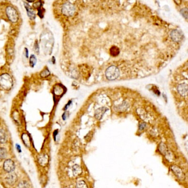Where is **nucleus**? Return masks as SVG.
Listing matches in <instances>:
<instances>
[{
	"label": "nucleus",
	"instance_id": "9d476101",
	"mask_svg": "<svg viewBox=\"0 0 188 188\" xmlns=\"http://www.w3.org/2000/svg\"><path fill=\"white\" fill-rule=\"evenodd\" d=\"M17 175L15 173H11L8 174L5 178V181L6 183L10 185H14L17 181Z\"/></svg>",
	"mask_w": 188,
	"mask_h": 188
},
{
	"label": "nucleus",
	"instance_id": "39448f33",
	"mask_svg": "<svg viewBox=\"0 0 188 188\" xmlns=\"http://www.w3.org/2000/svg\"><path fill=\"white\" fill-rule=\"evenodd\" d=\"M177 92L178 94H179L181 97L187 98L188 94V82L186 81L185 82H182L181 84H179L177 87Z\"/></svg>",
	"mask_w": 188,
	"mask_h": 188
},
{
	"label": "nucleus",
	"instance_id": "4468645a",
	"mask_svg": "<svg viewBox=\"0 0 188 188\" xmlns=\"http://www.w3.org/2000/svg\"><path fill=\"white\" fill-rule=\"evenodd\" d=\"M37 57L35 56V55L32 54L30 56V59H29V65H30L31 67H34L35 65L37 64Z\"/></svg>",
	"mask_w": 188,
	"mask_h": 188
},
{
	"label": "nucleus",
	"instance_id": "393cba45",
	"mask_svg": "<svg viewBox=\"0 0 188 188\" xmlns=\"http://www.w3.org/2000/svg\"><path fill=\"white\" fill-rule=\"evenodd\" d=\"M57 134H58V130H56L54 132V133H53V135H54L55 140L56 139V136L57 135Z\"/></svg>",
	"mask_w": 188,
	"mask_h": 188
},
{
	"label": "nucleus",
	"instance_id": "7ed1b4c3",
	"mask_svg": "<svg viewBox=\"0 0 188 188\" xmlns=\"http://www.w3.org/2000/svg\"><path fill=\"white\" fill-rule=\"evenodd\" d=\"M76 10V8L75 5H73V4L70 3L69 2H66V3L63 4L61 8L63 14L67 17L72 16L73 14L75 13Z\"/></svg>",
	"mask_w": 188,
	"mask_h": 188
},
{
	"label": "nucleus",
	"instance_id": "ddd939ff",
	"mask_svg": "<svg viewBox=\"0 0 188 188\" xmlns=\"http://www.w3.org/2000/svg\"><path fill=\"white\" fill-rule=\"evenodd\" d=\"M7 140V135L3 129L0 130V143H4Z\"/></svg>",
	"mask_w": 188,
	"mask_h": 188
},
{
	"label": "nucleus",
	"instance_id": "a211bd4d",
	"mask_svg": "<svg viewBox=\"0 0 188 188\" xmlns=\"http://www.w3.org/2000/svg\"><path fill=\"white\" fill-rule=\"evenodd\" d=\"M159 150L160 151L161 153L163 154H166L167 152V147L166 146V145L163 143L160 144V146L159 147Z\"/></svg>",
	"mask_w": 188,
	"mask_h": 188
},
{
	"label": "nucleus",
	"instance_id": "20e7f679",
	"mask_svg": "<svg viewBox=\"0 0 188 188\" xmlns=\"http://www.w3.org/2000/svg\"><path fill=\"white\" fill-rule=\"evenodd\" d=\"M6 13L8 19L12 23H17L19 19V15L17 10L14 7L8 6L6 10Z\"/></svg>",
	"mask_w": 188,
	"mask_h": 188
},
{
	"label": "nucleus",
	"instance_id": "4be33fe9",
	"mask_svg": "<svg viewBox=\"0 0 188 188\" xmlns=\"http://www.w3.org/2000/svg\"><path fill=\"white\" fill-rule=\"evenodd\" d=\"M44 10H43V8H42V7L38 10V15L39 16V17L41 18L44 17Z\"/></svg>",
	"mask_w": 188,
	"mask_h": 188
},
{
	"label": "nucleus",
	"instance_id": "0eeeda50",
	"mask_svg": "<svg viewBox=\"0 0 188 188\" xmlns=\"http://www.w3.org/2000/svg\"><path fill=\"white\" fill-rule=\"evenodd\" d=\"M171 38L174 42H179L183 38V34L181 31L173 30L171 32Z\"/></svg>",
	"mask_w": 188,
	"mask_h": 188
},
{
	"label": "nucleus",
	"instance_id": "bb28decb",
	"mask_svg": "<svg viewBox=\"0 0 188 188\" xmlns=\"http://www.w3.org/2000/svg\"><path fill=\"white\" fill-rule=\"evenodd\" d=\"M52 61L53 63H55V57H52Z\"/></svg>",
	"mask_w": 188,
	"mask_h": 188
},
{
	"label": "nucleus",
	"instance_id": "dca6fc26",
	"mask_svg": "<svg viewBox=\"0 0 188 188\" xmlns=\"http://www.w3.org/2000/svg\"><path fill=\"white\" fill-rule=\"evenodd\" d=\"M40 75V76L43 78H46V77L49 76V75H50V70H49L48 68L46 67L44 70L42 71Z\"/></svg>",
	"mask_w": 188,
	"mask_h": 188
},
{
	"label": "nucleus",
	"instance_id": "aec40b11",
	"mask_svg": "<svg viewBox=\"0 0 188 188\" xmlns=\"http://www.w3.org/2000/svg\"><path fill=\"white\" fill-rule=\"evenodd\" d=\"M42 6H43V2L41 1H37L35 2L34 4H33V6L35 8H37V10H38L39 8H42Z\"/></svg>",
	"mask_w": 188,
	"mask_h": 188
},
{
	"label": "nucleus",
	"instance_id": "2eb2a0df",
	"mask_svg": "<svg viewBox=\"0 0 188 188\" xmlns=\"http://www.w3.org/2000/svg\"><path fill=\"white\" fill-rule=\"evenodd\" d=\"M7 156V152L6 149L4 147H0V159H5Z\"/></svg>",
	"mask_w": 188,
	"mask_h": 188
},
{
	"label": "nucleus",
	"instance_id": "f3484780",
	"mask_svg": "<svg viewBox=\"0 0 188 188\" xmlns=\"http://www.w3.org/2000/svg\"><path fill=\"white\" fill-rule=\"evenodd\" d=\"M76 188H88L87 184L84 181H80L77 183Z\"/></svg>",
	"mask_w": 188,
	"mask_h": 188
},
{
	"label": "nucleus",
	"instance_id": "a878e982",
	"mask_svg": "<svg viewBox=\"0 0 188 188\" xmlns=\"http://www.w3.org/2000/svg\"><path fill=\"white\" fill-rule=\"evenodd\" d=\"M17 148L18 151L19 152H21V147L19 146V145H17Z\"/></svg>",
	"mask_w": 188,
	"mask_h": 188
},
{
	"label": "nucleus",
	"instance_id": "1a4fd4ad",
	"mask_svg": "<svg viewBox=\"0 0 188 188\" xmlns=\"http://www.w3.org/2000/svg\"><path fill=\"white\" fill-rule=\"evenodd\" d=\"M24 4H25V10H26L27 15H28L29 18L31 20L35 19V17H36L35 12L33 10V8L31 7L29 4H28L27 2H24Z\"/></svg>",
	"mask_w": 188,
	"mask_h": 188
},
{
	"label": "nucleus",
	"instance_id": "6ab92c4d",
	"mask_svg": "<svg viewBox=\"0 0 188 188\" xmlns=\"http://www.w3.org/2000/svg\"><path fill=\"white\" fill-rule=\"evenodd\" d=\"M29 185L26 181H23L19 183L18 185V188H28Z\"/></svg>",
	"mask_w": 188,
	"mask_h": 188
},
{
	"label": "nucleus",
	"instance_id": "f03ea898",
	"mask_svg": "<svg viewBox=\"0 0 188 188\" xmlns=\"http://www.w3.org/2000/svg\"><path fill=\"white\" fill-rule=\"evenodd\" d=\"M120 75V72L118 67L114 65L109 66L105 72V75L107 79L109 81L115 80L118 79Z\"/></svg>",
	"mask_w": 188,
	"mask_h": 188
},
{
	"label": "nucleus",
	"instance_id": "9b49d317",
	"mask_svg": "<svg viewBox=\"0 0 188 188\" xmlns=\"http://www.w3.org/2000/svg\"><path fill=\"white\" fill-rule=\"evenodd\" d=\"M108 110V109L105 107L98 108L95 112V117L98 120H101L104 115L105 113Z\"/></svg>",
	"mask_w": 188,
	"mask_h": 188
},
{
	"label": "nucleus",
	"instance_id": "f257e3e1",
	"mask_svg": "<svg viewBox=\"0 0 188 188\" xmlns=\"http://www.w3.org/2000/svg\"><path fill=\"white\" fill-rule=\"evenodd\" d=\"M13 81L12 77L8 73L0 75V86L6 90H9L13 86Z\"/></svg>",
	"mask_w": 188,
	"mask_h": 188
},
{
	"label": "nucleus",
	"instance_id": "423d86ee",
	"mask_svg": "<svg viewBox=\"0 0 188 188\" xmlns=\"http://www.w3.org/2000/svg\"><path fill=\"white\" fill-rule=\"evenodd\" d=\"M171 170L173 172L174 175L179 179L183 181L185 179L184 173H183V171L181 170L180 168L177 166H171Z\"/></svg>",
	"mask_w": 188,
	"mask_h": 188
},
{
	"label": "nucleus",
	"instance_id": "f8f14e48",
	"mask_svg": "<svg viewBox=\"0 0 188 188\" xmlns=\"http://www.w3.org/2000/svg\"><path fill=\"white\" fill-rule=\"evenodd\" d=\"M72 171H73V174L75 176H77V175H80L82 173V168L78 164H75V165L73 166V167H72Z\"/></svg>",
	"mask_w": 188,
	"mask_h": 188
},
{
	"label": "nucleus",
	"instance_id": "b1692460",
	"mask_svg": "<svg viewBox=\"0 0 188 188\" xmlns=\"http://www.w3.org/2000/svg\"><path fill=\"white\" fill-rule=\"evenodd\" d=\"M25 57H26V58H27V59H28V57H29V54H28V52H29V51H28V50L27 48H25Z\"/></svg>",
	"mask_w": 188,
	"mask_h": 188
},
{
	"label": "nucleus",
	"instance_id": "6e6552de",
	"mask_svg": "<svg viewBox=\"0 0 188 188\" xmlns=\"http://www.w3.org/2000/svg\"><path fill=\"white\" fill-rule=\"evenodd\" d=\"M4 171L8 173H10L12 172L15 169V164L14 162L10 159L5 160L4 163Z\"/></svg>",
	"mask_w": 188,
	"mask_h": 188
},
{
	"label": "nucleus",
	"instance_id": "5701e85b",
	"mask_svg": "<svg viewBox=\"0 0 188 188\" xmlns=\"http://www.w3.org/2000/svg\"><path fill=\"white\" fill-rule=\"evenodd\" d=\"M147 124L145 122H142L141 124H140L139 125V130L140 131H143V130H145V128H146Z\"/></svg>",
	"mask_w": 188,
	"mask_h": 188
},
{
	"label": "nucleus",
	"instance_id": "412c9836",
	"mask_svg": "<svg viewBox=\"0 0 188 188\" xmlns=\"http://www.w3.org/2000/svg\"><path fill=\"white\" fill-rule=\"evenodd\" d=\"M34 50L35 52H37V54L39 53V46L38 41H35L34 45Z\"/></svg>",
	"mask_w": 188,
	"mask_h": 188
}]
</instances>
